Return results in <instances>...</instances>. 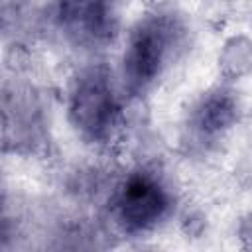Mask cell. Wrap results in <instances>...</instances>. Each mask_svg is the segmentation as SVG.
Masks as SVG:
<instances>
[{"mask_svg":"<svg viewBox=\"0 0 252 252\" xmlns=\"http://www.w3.org/2000/svg\"><path fill=\"white\" fill-rule=\"evenodd\" d=\"M179 32L169 14L148 16L136 24L122 59L124 85L130 93H140L156 81L177 43Z\"/></svg>","mask_w":252,"mask_h":252,"instance_id":"obj_1","label":"cell"},{"mask_svg":"<svg viewBox=\"0 0 252 252\" xmlns=\"http://www.w3.org/2000/svg\"><path fill=\"white\" fill-rule=\"evenodd\" d=\"M236 118V100L228 91L207 93L193 110L191 126L201 140H211L224 132Z\"/></svg>","mask_w":252,"mask_h":252,"instance_id":"obj_5","label":"cell"},{"mask_svg":"<svg viewBox=\"0 0 252 252\" xmlns=\"http://www.w3.org/2000/svg\"><path fill=\"white\" fill-rule=\"evenodd\" d=\"M61 28L81 43H100L116 30L114 0H59Z\"/></svg>","mask_w":252,"mask_h":252,"instance_id":"obj_4","label":"cell"},{"mask_svg":"<svg viewBox=\"0 0 252 252\" xmlns=\"http://www.w3.org/2000/svg\"><path fill=\"white\" fill-rule=\"evenodd\" d=\"M171 199L163 185L150 173H132L116 191L112 211L126 232L154 228L169 213Z\"/></svg>","mask_w":252,"mask_h":252,"instance_id":"obj_3","label":"cell"},{"mask_svg":"<svg viewBox=\"0 0 252 252\" xmlns=\"http://www.w3.org/2000/svg\"><path fill=\"white\" fill-rule=\"evenodd\" d=\"M220 73L228 79H240L252 71V41L244 35L230 37L219 55Z\"/></svg>","mask_w":252,"mask_h":252,"instance_id":"obj_6","label":"cell"},{"mask_svg":"<svg viewBox=\"0 0 252 252\" xmlns=\"http://www.w3.org/2000/svg\"><path fill=\"white\" fill-rule=\"evenodd\" d=\"M146 2H152V0H146Z\"/></svg>","mask_w":252,"mask_h":252,"instance_id":"obj_8","label":"cell"},{"mask_svg":"<svg viewBox=\"0 0 252 252\" xmlns=\"http://www.w3.org/2000/svg\"><path fill=\"white\" fill-rule=\"evenodd\" d=\"M69 118L89 140L100 142L110 136L116 126L118 104L106 73L93 69L77 81L69 100Z\"/></svg>","mask_w":252,"mask_h":252,"instance_id":"obj_2","label":"cell"},{"mask_svg":"<svg viewBox=\"0 0 252 252\" xmlns=\"http://www.w3.org/2000/svg\"><path fill=\"white\" fill-rule=\"evenodd\" d=\"M238 236H240V240H242L246 246H252V215H248V217L240 222Z\"/></svg>","mask_w":252,"mask_h":252,"instance_id":"obj_7","label":"cell"}]
</instances>
